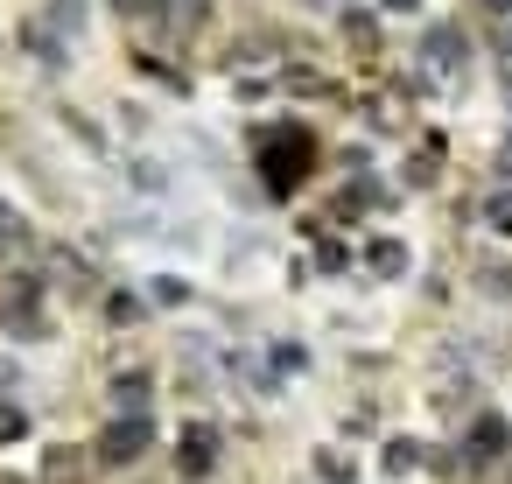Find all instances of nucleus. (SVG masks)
<instances>
[{
  "label": "nucleus",
  "instance_id": "1",
  "mask_svg": "<svg viewBox=\"0 0 512 484\" xmlns=\"http://www.w3.org/2000/svg\"><path fill=\"white\" fill-rule=\"evenodd\" d=\"M309 162H316V141H309L302 127H274V134L260 141V176H267L274 197H288V190L309 176Z\"/></svg>",
  "mask_w": 512,
  "mask_h": 484
},
{
  "label": "nucleus",
  "instance_id": "2",
  "mask_svg": "<svg viewBox=\"0 0 512 484\" xmlns=\"http://www.w3.org/2000/svg\"><path fill=\"white\" fill-rule=\"evenodd\" d=\"M148 442H155V421H148V414H113L92 456L120 470V463H134V456H148Z\"/></svg>",
  "mask_w": 512,
  "mask_h": 484
},
{
  "label": "nucleus",
  "instance_id": "3",
  "mask_svg": "<svg viewBox=\"0 0 512 484\" xmlns=\"http://www.w3.org/2000/svg\"><path fill=\"white\" fill-rule=\"evenodd\" d=\"M176 463H183V477H204V470L218 463V428H211V421H190L183 442H176Z\"/></svg>",
  "mask_w": 512,
  "mask_h": 484
},
{
  "label": "nucleus",
  "instance_id": "4",
  "mask_svg": "<svg viewBox=\"0 0 512 484\" xmlns=\"http://www.w3.org/2000/svg\"><path fill=\"white\" fill-rule=\"evenodd\" d=\"M463 57H470V50H463V29L435 22V29L421 36V64H428V71H463Z\"/></svg>",
  "mask_w": 512,
  "mask_h": 484
},
{
  "label": "nucleus",
  "instance_id": "5",
  "mask_svg": "<svg viewBox=\"0 0 512 484\" xmlns=\"http://www.w3.org/2000/svg\"><path fill=\"white\" fill-rule=\"evenodd\" d=\"M92 470V449H78V442H50L43 449V484H78Z\"/></svg>",
  "mask_w": 512,
  "mask_h": 484
},
{
  "label": "nucleus",
  "instance_id": "6",
  "mask_svg": "<svg viewBox=\"0 0 512 484\" xmlns=\"http://www.w3.org/2000/svg\"><path fill=\"white\" fill-rule=\"evenodd\" d=\"M512 449V421L505 414H477L470 421V456H505Z\"/></svg>",
  "mask_w": 512,
  "mask_h": 484
},
{
  "label": "nucleus",
  "instance_id": "7",
  "mask_svg": "<svg viewBox=\"0 0 512 484\" xmlns=\"http://www.w3.org/2000/svg\"><path fill=\"white\" fill-rule=\"evenodd\" d=\"M337 29H344V43H351L358 57H372V50H379V15H365V8H344V15H337Z\"/></svg>",
  "mask_w": 512,
  "mask_h": 484
},
{
  "label": "nucleus",
  "instance_id": "8",
  "mask_svg": "<svg viewBox=\"0 0 512 484\" xmlns=\"http://www.w3.org/2000/svg\"><path fill=\"white\" fill-rule=\"evenodd\" d=\"M148 400H155V379L148 372H120L113 379V407L120 414H148Z\"/></svg>",
  "mask_w": 512,
  "mask_h": 484
},
{
  "label": "nucleus",
  "instance_id": "9",
  "mask_svg": "<svg viewBox=\"0 0 512 484\" xmlns=\"http://www.w3.org/2000/svg\"><path fill=\"white\" fill-rule=\"evenodd\" d=\"M365 267H372L379 281H400V274H407V246H400V239H372V246H365Z\"/></svg>",
  "mask_w": 512,
  "mask_h": 484
},
{
  "label": "nucleus",
  "instance_id": "10",
  "mask_svg": "<svg viewBox=\"0 0 512 484\" xmlns=\"http://www.w3.org/2000/svg\"><path fill=\"white\" fill-rule=\"evenodd\" d=\"M22 50H29V57H43L50 71H64V43H57V29H50V22H29V29H22Z\"/></svg>",
  "mask_w": 512,
  "mask_h": 484
},
{
  "label": "nucleus",
  "instance_id": "11",
  "mask_svg": "<svg viewBox=\"0 0 512 484\" xmlns=\"http://www.w3.org/2000/svg\"><path fill=\"white\" fill-rule=\"evenodd\" d=\"M141 316H148V309H141V295H127V288H113V295H106V323H113V330H134Z\"/></svg>",
  "mask_w": 512,
  "mask_h": 484
},
{
  "label": "nucleus",
  "instance_id": "12",
  "mask_svg": "<svg viewBox=\"0 0 512 484\" xmlns=\"http://www.w3.org/2000/svg\"><path fill=\"white\" fill-rule=\"evenodd\" d=\"M421 456H428V449H421V442H407V435H393V442H386V449H379V463H386V470H393V477H407V470H414V463H421Z\"/></svg>",
  "mask_w": 512,
  "mask_h": 484
},
{
  "label": "nucleus",
  "instance_id": "13",
  "mask_svg": "<svg viewBox=\"0 0 512 484\" xmlns=\"http://www.w3.org/2000/svg\"><path fill=\"white\" fill-rule=\"evenodd\" d=\"M316 477H323V484H351V477H358V463H351L344 449H316Z\"/></svg>",
  "mask_w": 512,
  "mask_h": 484
},
{
  "label": "nucleus",
  "instance_id": "14",
  "mask_svg": "<svg viewBox=\"0 0 512 484\" xmlns=\"http://www.w3.org/2000/svg\"><path fill=\"white\" fill-rule=\"evenodd\" d=\"M29 239H36V232H29V218H22L15 204H0V246H8V253H22Z\"/></svg>",
  "mask_w": 512,
  "mask_h": 484
},
{
  "label": "nucleus",
  "instance_id": "15",
  "mask_svg": "<svg viewBox=\"0 0 512 484\" xmlns=\"http://www.w3.org/2000/svg\"><path fill=\"white\" fill-rule=\"evenodd\" d=\"M22 435H29V414L0 400V442H22Z\"/></svg>",
  "mask_w": 512,
  "mask_h": 484
},
{
  "label": "nucleus",
  "instance_id": "16",
  "mask_svg": "<svg viewBox=\"0 0 512 484\" xmlns=\"http://www.w3.org/2000/svg\"><path fill=\"white\" fill-rule=\"evenodd\" d=\"M477 288H491V295H512V267H505V260H491V267L477 274Z\"/></svg>",
  "mask_w": 512,
  "mask_h": 484
},
{
  "label": "nucleus",
  "instance_id": "17",
  "mask_svg": "<svg viewBox=\"0 0 512 484\" xmlns=\"http://www.w3.org/2000/svg\"><path fill=\"white\" fill-rule=\"evenodd\" d=\"M50 22L57 29H85V8H78V0H50Z\"/></svg>",
  "mask_w": 512,
  "mask_h": 484
},
{
  "label": "nucleus",
  "instance_id": "18",
  "mask_svg": "<svg viewBox=\"0 0 512 484\" xmlns=\"http://www.w3.org/2000/svg\"><path fill=\"white\" fill-rule=\"evenodd\" d=\"M484 218H491L498 232H512V190H505V197H491V204H484Z\"/></svg>",
  "mask_w": 512,
  "mask_h": 484
},
{
  "label": "nucleus",
  "instance_id": "19",
  "mask_svg": "<svg viewBox=\"0 0 512 484\" xmlns=\"http://www.w3.org/2000/svg\"><path fill=\"white\" fill-rule=\"evenodd\" d=\"M155 302H169V309H183V302H190V288H183V281H155Z\"/></svg>",
  "mask_w": 512,
  "mask_h": 484
},
{
  "label": "nucleus",
  "instance_id": "20",
  "mask_svg": "<svg viewBox=\"0 0 512 484\" xmlns=\"http://www.w3.org/2000/svg\"><path fill=\"white\" fill-rule=\"evenodd\" d=\"M316 260H323V274H337V267H344V246H337V239H323V246H316Z\"/></svg>",
  "mask_w": 512,
  "mask_h": 484
},
{
  "label": "nucleus",
  "instance_id": "21",
  "mask_svg": "<svg viewBox=\"0 0 512 484\" xmlns=\"http://www.w3.org/2000/svg\"><path fill=\"white\" fill-rule=\"evenodd\" d=\"M379 15H421V0H379Z\"/></svg>",
  "mask_w": 512,
  "mask_h": 484
},
{
  "label": "nucleus",
  "instance_id": "22",
  "mask_svg": "<svg viewBox=\"0 0 512 484\" xmlns=\"http://www.w3.org/2000/svg\"><path fill=\"white\" fill-rule=\"evenodd\" d=\"M477 8H491V15H512V0H477Z\"/></svg>",
  "mask_w": 512,
  "mask_h": 484
}]
</instances>
